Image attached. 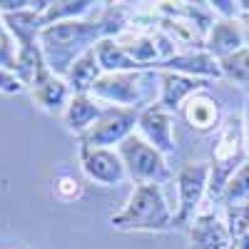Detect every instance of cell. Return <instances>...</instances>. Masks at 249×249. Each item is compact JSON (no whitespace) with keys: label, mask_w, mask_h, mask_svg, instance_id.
<instances>
[{"label":"cell","mask_w":249,"mask_h":249,"mask_svg":"<svg viewBox=\"0 0 249 249\" xmlns=\"http://www.w3.org/2000/svg\"><path fill=\"white\" fill-rule=\"evenodd\" d=\"M199 88H204L202 80L164 72V75H162V107H170V110L179 107L182 97H187L190 92H197Z\"/></svg>","instance_id":"4fadbf2b"},{"label":"cell","mask_w":249,"mask_h":249,"mask_svg":"<svg viewBox=\"0 0 249 249\" xmlns=\"http://www.w3.org/2000/svg\"><path fill=\"white\" fill-rule=\"evenodd\" d=\"M144 75H124V72H115L107 75L95 82V92L100 97H107V100H117V102H135L137 100V82Z\"/></svg>","instance_id":"30bf717a"},{"label":"cell","mask_w":249,"mask_h":249,"mask_svg":"<svg viewBox=\"0 0 249 249\" xmlns=\"http://www.w3.org/2000/svg\"><path fill=\"white\" fill-rule=\"evenodd\" d=\"M0 65H5V68H15V57L10 53V40L5 35V30L0 28Z\"/></svg>","instance_id":"d4e9b609"},{"label":"cell","mask_w":249,"mask_h":249,"mask_svg":"<svg viewBox=\"0 0 249 249\" xmlns=\"http://www.w3.org/2000/svg\"><path fill=\"white\" fill-rule=\"evenodd\" d=\"M184 120L192 124L195 130L199 132H207V130H212L217 120H219V110H217V102L212 97H207V95H195L187 100V105H184Z\"/></svg>","instance_id":"7c38bea8"},{"label":"cell","mask_w":249,"mask_h":249,"mask_svg":"<svg viewBox=\"0 0 249 249\" xmlns=\"http://www.w3.org/2000/svg\"><path fill=\"white\" fill-rule=\"evenodd\" d=\"M227 230H230L232 239H242L244 234H249V204H232L227 210Z\"/></svg>","instance_id":"44dd1931"},{"label":"cell","mask_w":249,"mask_h":249,"mask_svg":"<svg viewBox=\"0 0 249 249\" xmlns=\"http://www.w3.org/2000/svg\"><path fill=\"white\" fill-rule=\"evenodd\" d=\"M222 72L232 80H239V82H249V50H239L230 57H224L222 62Z\"/></svg>","instance_id":"d6986e66"},{"label":"cell","mask_w":249,"mask_h":249,"mask_svg":"<svg viewBox=\"0 0 249 249\" xmlns=\"http://www.w3.org/2000/svg\"><path fill=\"white\" fill-rule=\"evenodd\" d=\"M244 23H247V25H244V28H247V30H249V15H247V18H244Z\"/></svg>","instance_id":"f1b7e54d"},{"label":"cell","mask_w":249,"mask_h":249,"mask_svg":"<svg viewBox=\"0 0 249 249\" xmlns=\"http://www.w3.org/2000/svg\"><path fill=\"white\" fill-rule=\"evenodd\" d=\"M140 127H142L144 135H147V140L155 144V150L160 155L175 150L170 117H167V112H164L160 105H152V107H147V110L140 115Z\"/></svg>","instance_id":"ba28073f"},{"label":"cell","mask_w":249,"mask_h":249,"mask_svg":"<svg viewBox=\"0 0 249 249\" xmlns=\"http://www.w3.org/2000/svg\"><path fill=\"white\" fill-rule=\"evenodd\" d=\"M242 43H244L242 28L237 23H232V20H222V23H217L212 28V35H210V40H207V48H210L212 57L219 55L224 60V57L239 53L242 50Z\"/></svg>","instance_id":"8fae6325"},{"label":"cell","mask_w":249,"mask_h":249,"mask_svg":"<svg viewBox=\"0 0 249 249\" xmlns=\"http://www.w3.org/2000/svg\"><path fill=\"white\" fill-rule=\"evenodd\" d=\"M97 62H95V48L88 50L85 55H82L77 62H75V68L70 70V85L77 90V92H85L90 88H95V82H97Z\"/></svg>","instance_id":"e0dca14e"},{"label":"cell","mask_w":249,"mask_h":249,"mask_svg":"<svg viewBox=\"0 0 249 249\" xmlns=\"http://www.w3.org/2000/svg\"><path fill=\"white\" fill-rule=\"evenodd\" d=\"M162 68H175V70H182V72H197V75H224L222 72V65L212 57V55H177V57H170L167 62H162Z\"/></svg>","instance_id":"9a60e30c"},{"label":"cell","mask_w":249,"mask_h":249,"mask_svg":"<svg viewBox=\"0 0 249 249\" xmlns=\"http://www.w3.org/2000/svg\"><path fill=\"white\" fill-rule=\"evenodd\" d=\"M95 57L100 62V68L105 70H115V72H124V70H135L137 62L122 50V45L112 43V40H102L95 45Z\"/></svg>","instance_id":"2e32d148"},{"label":"cell","mask_w":249,"mask_h":249,"mask_svg":"<svg viewBox=\"0 0 249 249\" xmlns=\"http://www.w3.org/2000/svg\"><path fill=\"white\" fill-rule=\"evenodd\" d=\"M192 249H234L230 230L212 214H204L192 227Z\"/></svg>","instance_id":"9c48e42d"},{"label":"cell","mask_w":249,"mask_h":249,"mask_svg":"<svg viewBox=\"0 0 249 249\" xmlns=\"http://www.w3.org/2000/svg\"><path fill=\"white\" fill-rule=\"evenodd\" d=\"M120 155L124 160V167L130 170L132 179H137V184H160L164 179H170V170L164 164L162 155L152 144L142 142L135 135L122 140Z\"/></svg>","instance_id":"3957f363"},{"label":"cell","mask_w":249,"mask_h":249,"mask_svg":"<svg viewBox=\"0 0 249 249\" xmlns=\"http://www.w3.org/2000/svg\"><path fill=\"white\" fill-rule=\"evenodd\" d=\"M102 28L92 23H57L43 30V45L50 53L53 70H65L72 60V50L82 48L92 35H97Z\"/></svg>","instance_id":"7a4b0ae2"},{"label":"cell","mask_w":249,"mask_h":249,"mask_svg":"<svg viewBox=\"0 0 249 249\" xmlns=\"http://www.w3.org/2000/svg\"><path fill=\"white\" fill-rule=\"evenodd\" d=\"M222 197L227 199V204H230V207H232L237 199L249 197V164H244V167H242L234 177H230V182H227Z\"/></svg>","instance_id":"ffe728a7"},{"label":"cell","mask_w":249,"mask_h":249,"mask_svg":"<svg viewBox=\"0 0 249 249\" xmlns=\"http://www.w3.org/2000/svg\"><path fill=\"white\" fill-rule=\"evenodd\" d=\"M82 170L100 184H120L124 177V164L115 152L102 147H85V144H82Z\"/></svg>","instance_id":"52a82bcc"},{"label":"cell","mask_w":249,"mask_h":249,"mask_svg":"<svg viewBox=\"0 0 249 249\" xmlns=\"http://www.w3.org/2000/svg\"><path fill=\"white\" fill-rule=\"evenodd\" d=\"M242 160V124L239 117H230L224 124V132L219 135V142L214 144V167H212V184L210 195L222 197L230 175L234 172L237 164Z\"/></svg>","instance_id":"277c9868"},{"label":"cell","mask_w":249,"mask_h":249,"mask_svg":"<svg viewBox=\"0 0 249 249\" xmlns=\"http://www.w3.org/2000/svg\"><path fill=\"white\" fill-rule=\"evenodd\" d=\"M172 214L167 210V202L162 197L160 184H137V190L130 197V204L122 214L112 217V224L117 230H170Z\"/></svg>","instance_id":"6da1fadb"},{"label":"cell","mask_w":249,"mask_h":249,"mask_svg":"<svg viewBox=\"0 0 249 249\" xmlns=\"http://www.w3.org/2000/svg\"><path fill=\"white\" fill-rule=\"evenodd\" d=\"M97 115H100V110H97L95 102H90L85 95H80V97H75V100L70 102L65 120H68V127H70V130H85Z\"/></svg>","instance_id":"ac0fdd59"},{"label":"cell","mask_w":249,"mask_h":249,"mask_svg":"<svg viewBox=\"0 0 249 249\" xmlns=\"http://www.w3.org/2000/svg\"><path fill=\"white\" fill-rule=\"evenodd\" d=\"M207 177H210V164L197 162L187 164V167L177 175V195H179V212L175 217V224H184L197 210L202 199V192L207 187Z\"/></svg>","instance_id":"5b68a950"},{"label":"cell","mask_w":249,"mask_h":249,"mask_svg":"<svg viewBox=\"0 0 249 249\" xmlns=\"http://www.w3.org/2000/svg\"><path fill=\"white\" fill-rule=\"evenodd\" d=\"M137 120V110H107L102 112L100 122L95 127L82 137V144L85 147H102V144H112V142H120L124 137H130V127Z\"/></svg>","instance_id":"8992f818"},{"label":"cell","mask_w":249,"mask_h":249,"mask_svg":"<svg viewBox=\"0 0 249 249\" xmlns=\"http://www.w3.org/2000/svg\"><path fill=\"white\" fill-rule=\"evenodd\" d=\"M35 100L40 102V105H45L48 110H57L62 102H65L68 97V88H65V82L53 77L45 72V68L40 70L37 80H35V90H33Z\"/></svg>","instance_id":"5bb4252c"},{"label":"cell","mask_w":249,"mask_h":249,"mask_svg":"<svg viewBox=\"0 0 249 249\" xmlns=\"http://www.w3.org/2000/svg\"><path fill=\"white\" fill-rule=\"evenodd\" d=\"M5 20L10 23V28L15 30V35L23 40V45H28L30 43V37L35 35V30H37V18H35V13H10V15H5Z\"/></svg>","instance_id":"7402d4cb"},{"label":"cell","mask_w":249,"mask_h":249,"mask_svg":"<svg viewBox=\"0 0 249 249\" xmlns=\"http://www.w3.org/2000/svg\"><path fill=\"white\" fill-rule=\"evenodd\" d=\"M247 140H249V100H247Z\"/></svg>","instance_id":"83f0119b"},{"label":"cell","mask_w":249,"mask_h":249,"mask_svg":"<svg viewBox=\"0 0 249 249\" xmlns=\"http://www.w3.org/2000/svg\"><path fill=\"white\" fill-rule=\"evenodd\" d=\"M0 88L8 90V92H18V90H20V82H18L15 77H10L8 72L0 70Z\"/></svg>","instance_id":"484cf974"},{"label":"cell","mask_w":249,"mask_h":249,"mask_svg":"<svg viewBox=\"0 0 249 249\" xmlns=\"http://www.w3.org/2000/svg\"><path fill=\"white\" fill-rule=\"evenodd\" d=\"M55 190H57V195H60L62 199H75V197H80L82 187H80V182L72 179V177H62V179H57Z\"/></svg>","instance_id":"cb8c5ba5"},{"label":"cell","mask_w":249,"mask_h":249,"mask_svg":"<svg viewBox=\"0 0 249 249\" xmlns=\"http://www.w3.org/2000/svg\"><path fill=\"white\" fill-rule=\"evenodd\" d=\"M90 3H55L48 8V20L50 18H62V15H77V13H85Z\"/></svg>","instance_id":"603a6c76"},{"label":"cell","mask_w":249,"mask_h":249,"mask_svg":"<svg viewBox=\"0 0 249 249\" xmlns=\"http://www.w3.org/2000/svg\"><path fill=\"white\" fill-rule=\"evenodd\" d=\"M234 249H249V234H244V237L239 239V244H237Z\"/></svg>","instance_id":"4316f807"}]
</instances>
